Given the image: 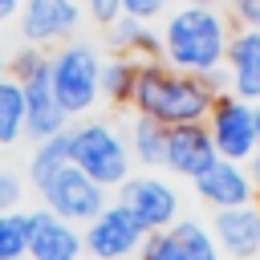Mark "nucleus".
I'll return each mask as SVG.
<instances>
[{
    "label": "nucleus",
    "mask_w": 260,
    "mask_h": 260,
    "mask_svg": "<svg viewBox=\"0 0 260 260\" xmlns=\"http://www.w3.org/2000/svg\"><path fill=\"white\" fill-rule=\"evenodd\" d=\"M228 16L215 4L203 0H187L175 4L162 16V32H158V57L171 69L195 73V77H215L228 53Z\"/></svg>",
    "instance_id": "nucleus-1"
},
{
    "label": "nucleus",
    "mask_w": 260,
    "mask_h": 260,
    "mask_svg": "<svg viewBox=\"0 0 260 260\" xmlns=\"http://www.w3.org/2000/svg\"><path fill=\"white\" fill-rule=\"evenodd\" d=\"M130 102L138 106V114H150L162 126H179V122L207 118L215 93H211L207 77L171 69L162 61H138V77H134Z\"/></svg>",
    "instance_id": "nucleus-2"
},
{
    "label": "nucleus",
    "mask_w": 260,
    "mask_h": 260,
    "mask_svg": "<svg viewBox=\"0 0 260 260\" xmlns=\"http://www.w3.org/2000/svg\"><path fill=\"white\" fill-rule=\"evenodd\" d=\"M12 69H16V81L24 85V130H28L37 142L61 134L65 122H69V114H65V106H61L57 93H53L49 57H41L37 45H24V49L16 53Z\"/></svg>",
    "instance_id": "nucleus-3"
},
{
    "label": "nucleus",
    "mask_w": 260,
    "mask_h": 260,
    "mask_svg": "<svg viewBox=\"0 0 260 260\" xmlns=\"http://www.w3.org/2000/svg\"><path fill=\"white\" fill-rule=\"evenodd\" d=\"M49 81L65 114H85L102 93V61L85 41H69L49 57Z\"/></svg>",
    "instance_id": "nucleus-4"
},
{
    "label": "nucleus",
    "mask_w": 260,
    "mask_h": 260,
    "mask_svg": "<svg viewBox=\"0 0 260 260\" xmlns=\"http://www.w3.org/2000/svg\"><path fill=\"white\" fill-rule=\"evenodd\" d=\"M69 162H77L102 187L126 183V175H130V154L106 122H89L81 130H69Z\"/></svg>",
    "instance_id": "nucleus-5"
},
{
    "label": "nucleus",
    "mask_w": 260,
    "mask_h": 260,
    "mask_svg": "<svg viewBox=\"0 0 260 260\" xmlns=\"http://www.w3.org/2000/svg\"><path fill=\"white\" fill-rule=\"evenodd\" d=\"M49 211H57L61 219H93L102 207H106V195H102V183H93L77 162H61L49 179L37 183Z\"/></svg>",
    "instance_id": "nucleus-6"
},
{
    "label": "nucleus",
    "mask_w": 260,
    "mask_h": 260,
    "mask_svg": "<svg viewBox=\"0 0 260 260\" xmlns=\"http://www.w3.org/2000/svg\"><path fill=\"white\" fill-rule=\"evenodd\" d=\"M142 240H146V223L122 203L118 207H102L89 219V232H85V248L98 260H122V256L138 252Z\"/></svg>",
    "instance_id": "nucleus-7"
},
{
    "label": "nucleus",
    "mask_w": 260,
    "mask_h": 260,
    "mask_svg": "<svg viewBox=\"0 0 260 260\" xmlns=\"http://www.w3.org/2000/svg\"><path fill=\"white\" fill-rule=\"evenodd\" d=\"M81 0H20V41L24 45H57L77 32L81 24Z\"/></svg>",
    "instance_id": "nucleus-8"
},
{
    "label": "nucleus",
    "mask_w": 260,
    "mask_h": 260,
    "mask_svg": "<svg viewBox=\"0 0 260 260\" xmlns=\"http://www.w3.org/2000/svg\"><path fill=\"white\" fill-rule=\"evenodd\" d=\"M211 142L215 154L240 162L256 154V110L244 98H215L211 102Z\"/></svg>",
    "instance_id": "nucleus-9"
},
{
    "label": "nucleus",
    "mask_w": 260,
    "mask_h": 260,
    "mask_svg": "<svg viewBox=\"0 0 260 260\" xmlns=\"http://www.w3.org/2000/svg\"><path fill=\"white\" fill-rule=\"evenodd\" d=\"M142 260H219V248L207 228L183 219L150 240H142Z\"/></svg>",
    "instance_id": "nucleus-10"
},
{
    "label": "nucleus",
    "mask_w": 260,
    "mask_h": 260,
    "mask_svg": "<svg viewBox=\"0 0 260 260\" xmlns=\"http://www.w3.org/2000/svg\"><path fill=\"white\" fill-rule=\"evenodd\" d=\"M162 162L175 171V175H187L195 179L199 171H207L215 162V142H211V130H203L199 122H179L167 130V150H162Z\"/></svg>",
    "instance_id": "nucleus-11"
},
{
    "label": "nucleus",
    "mask_w": 260,
    "mask_h": 260,
    "mask_svg": "<svg viewBox=\"0 0 260 260\" xmlns=\"http://www.w3.org/2000/svg\"><path fill=\"white\" fill-rule=\"evenodd\" d=\"M122 207H130L146 223V232H150V228H167L175 219L179 195H175L171 183H162L154 175H138V179H126L122 183Z\"/></svg>",
    "instance_id": "nucleus-12"
},
{
    "label": "nucleus",
    "mask_w": 260,
    "mask_h": 260,
    "mask_svg": "<svg viewBox=\"0 0 260 260\" xmlns=\"http://www.w3.org/2000/svg\"><path fill=\"white\" fill-rule=\"evenodd\" d=\"M28 223V252L32 260H77L81 252V236L69 228V219H61L57 211H32L24 215Z\"/></svg>",
    "instance_id": "nucleus-13"
},
{
    "label": "nucleus",
    "mask_w": 260,
    "mask_h": 260,
    "mask_svg": "<svg viewBox=\"0 0 260 260\" xmlns=\"http://www.w3.org/2000/svg\"><path fill=\"white\" fill-rule=\"evenodd\" d=\"M223 61H228V81H232L236 98L260 102V28L232 32Z\"/></svg>",
    "instance_id": "nucleus-14"
},
{
    "label": "nucleus",
    "mask_w": 260,
    "mask_h": 260,
    "mask_svg": "<svg viewBox=\"0 0 260 260\" xmlns=\"http://www.w3.org/2000/svg\"><path fill=\"white\" fill-rule=\"evenodd\" d=\"M195 191L211 203V207H244L252 199V179L232 162V158H215L207 171L195 175Z\"/></svg>",
    "instance_id": "nucleus-15"
},
{
    "label": "nucleus",
    "mask_w": 260,
    "mask_h": 260,
    "mask_svg": "<svg viewBox=\"0 0 260 260\" xmlns=\"http://www.w3.org/2000/svg\"><path fill=\"white\" fill-rule=\"evenodd\" d=\"M215 236L236 260L260 256V211L256 207H219L215 215Z\"/></svg>",
    "instance_id": "nucleus-16"
},
{
    "label": "nucleus",
    "mask_w": 260,
    "mask_h": 260,
    "mask_svg": "<svg viewBox=\"0 0 260 260\" xmlns=\"http://www.w3.org/2000/svg\"><path fill=\"white\" fill-rule=\"evenodd\" d=\"M24 134V85L0 77V146H12Z\"/></svg>",
    "instance_id": "nucleus-17"
},
{
    "label": "nucleus",
    "mask_w": 260,
    "mask_h": 260,
    "mask_svg": "<svg viewBox=\"0 0 260 260\" xmlns=\"http://www.w3.org/2000/svg\"><path fill=\"white\" fill-rule=\"evenodd\" d=\"M162 150H167V126L150 114H138L134 118V154L146 167H154V162H162Z\"/></svg>",
    "instance_id": "nucleus-18"
},
{
    "label": "nucleus",
    "mask_w": 260,
    "mask_h": 260,
    "mask_svg": "<svg viewBox=\"0 0 260 260\" xmlns=\"http://www.w3.org/2000/svg\"><path fill=\"white\" fill-rule=\"evenodd\" d=\"M134 77H138V61L134 57H114L102 61V93L110 102H126L134 93Z\"/></svg>",
    "instance_id": "nucleus-19"
},
{
    "label": "nucleus",
    "mask_w": 260,
    "mask_h": 260,
    "mask_svg": "<svg viewBox=\"0 0 260 260\" xmlns=\"http://www.w3.org/2000/svg\"><path fill=\"white\" fill-rule=\"evenodd\" d=\"M61 162H69V134H53V138H45L37 146V154H32V183L49 179Z\"/></svg>",
    "instance_id": "nucleus-20"
},
{
    "label": "nucleus",
    "mask_w": 260,
    "mask_h": 260,
    "mask_svg": "<svg viewBox=\"0 0 260 260\" xmlns=\"http://www.w3.org/2000/svg\"><path fill=\"white\" fill-rule=\"evenodd\" d=\"M24 252H28L24 215H0V260H20Z\"/></svg>",
    "instance_id": "nucleus-21"
},
{
    "label": "nucleus",
    "mask_w": 260,
    "mask_h": 260,
    "mask_svg": "<svg viewBox=\"0 0 260 260\" xmlns=\"http://www.w3.org/2000/svg\"><path fill=\"white\" fill-rule=\"evenodd\" d=\"M175 4L179 0H122V16H134V20L150 24V20H162Z\"/></svg>",
    "instance_id": "nucleus-22"
},
{
    "label": "nucleus",
    "mask_w": 260,
    "mask_h": 260,
    "mask_svg": "<svg viewBox=\"0 0 260 260\" xmlns=\"http://www.w3.org/2000/svg\"><path fill=\"white\" fill-rule=\"evenodd\" d=\"M223 4L240 20V28H260V0H223Z\"/></svg>",
    "instance_id": "nucleus-23"
},
{
    "label": "nucleus",
    "mask_w": 260,
    "mask_h": 260,
    "mask_svg": "<svg viewBox=\"0 0 260 260\" xmlns=\"http://www.w3.org/2000/svg\"><path fill=\"white\" fill-rule=\"evenodd\" d=\"M81 8L89 12L93 24H110L122 16V0H81Z\"/></svg>",
    "instance_id": "nucleus-24"
},
{
    "label": "nucleus",
    "mask_w": 260,
    "mask_h": 260,
    "mask_svg": "<svg viewBox=\"0 0 260 260\" xmlns=\"http://www.w3.org/2000/svg\"><path fill=\"white\" fill-rule=\"evenodd\" d=\"M16 199H20V179L12 171H0V211H8Z\"/></svg>",
    "instance_id": "nucleus-25"
},
{
    "label": "nucleus",
    "mask_w": 260,
    "mask_h": 260,
    "mask_svg": "<svg viewBox=\"0 0 260 260\" xmlns=\"http://www.w3.org/2000/svg\"><path fill=\"white\" fill-rule=\"evenodd\" d=\"M16 12H20V0H0V24H4V20H12Z\"/></svg>",
    "instance_id": "nucleus-26"
},
{
    "label": "nucleus",
    "mask_w": 260,
    "mask_h": 260,
    "mask_svg": "<svg viewBox=\"0 0 260 260\" xmlns=\"http://www.w3.org/2000/svg\"><path fill=\"white\" fill-rule=\"evenodd\" d=\"M256 150H260V106H256Z\"/></svg>",
    "instance_id": "nucleus-27"
},
{
    "label": "nucleus",
    "mask_w": 260,
    "mask_h": 260,
    "mask_svg": "<svg viewBox=\"0 0 260 260\" xmlns=\"http://www.w3.org/2000/svg\"><path fill=\"white\" fill-rule=\"evenodd\" d=\"M4 69H8V57H4V49H0V77H4Z\"/></svg>",
    "instance_id": "nucleus-28"
},
{
    "label": "nucleus",
    "mask_w": 260,
    "mask_h": 260,
    "mask_svg": "<svg viewBox=\"0 0 260 260\" xmlns=\"http://www.w3.org/2000/svg\"><path fill=\"white\" fill-rule=\"evenodd\" d=\"M203 4H215V0H203Z\"/></svg>",
    "instance_id": "nucleus-29"
}]
</instances>
